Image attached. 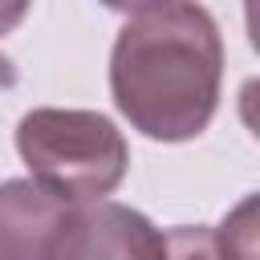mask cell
<instances>
[{"label":"cell","mask_w":260,"mask_h":260,"mask_svg":"<svg viewBox=\"0 0 260 260\" xmlns=\"http://www.w3.org/2000/svg\"><path fill=\"white\" fill-rule=\"evenodd\" d=\"M223 41L199 0H158L134 12L110 53V93L122 118L154 142L203 134L219 110Z\"/></svg>","instance_id":"cell-1"},{"label":"cell","mask_w":260,"mask_h":260,"mask_svg":"<svg viewBox=\"0 0 260 260\" xmlns=\"http://www.w3.org/2000/svg\"><path fill=\"white\" fill-rule=\"evenodd\" d=\"M162 260H219L211 228L183 223V228L162 232Z\"/></svg>","instance_id":"cell-6"},{"label":"cell","mask_w":260,"mask_h":260,"mask_svg":"<svg viewBox=\"0 0 260 260\" xmlns=\"http://www.w3.org/2000/svg\"><path fill=\"white\" fill-rule=\"evenodd\" d=\"M69 203V195L45 187L41 179L0 183V260H49Z\"/></svg>","instance_id":"cell-4"},{"label":"cell","mask_w":260,"mask_h":260,"mask_svg":"<svg viewBox=\"0 0 260 260\" xmlns=\"http://www.w3.org/2000/svg\"><path fill=\"white\" fill-rule=\"evenodd\" d=\"M16 150L32 179L69 199L110 195L130 167L122 130L98 110H28L16 126Z\"/></svg>","instance_id":"cell-2"},{"label":"cell","mask_w":260,"mask_h":260,"mask_svg":"<svg viewBox=\"0 0 260 260\" xmlns=\"http://www.w3.org/2000/svg\"><path fill=\"white\" fill-rule=\"evenodd\" d=\"M49 260H162V232L114 199H73Z\"/></svg>","instance_id":"cell-3"},{"label":"cell","mask_w":260,"mask_h":260,"mask_svg":"<svg viewBox=\"0 0 260 260\" xmlns=\"http://www.w3.org/2000/svg\"><path fill=\"white\" fill-rule=\"evenodd\" d=\"M211 236H215L219 260H256V195L236 203L223 215L219 232H211Z\"/></svg>","instance_id":"cell-5"},{"label":"cell","mask_w":260,"mask_h":260,"mask_svg":"<svg viewBox=\"0 0 260 260\" xmlns=\"http://www.w3.org/2000/svg\"><path fill=\"white\" fill-rule=\"evenodd\" d=\"M0 65H4V61H0Z\"/></svg>","instance_id":"cell-9"},{"label":"cell","mask_w":260,"mask_h":260,"mask_svg":"<svg viewBox=\"0 0 260 260\" xmlns=\"http://www.w3.org/2000/svg\"><path fill=\"white\" fill-rule=\"evenodd\" d=\"M28 4H32V0H0V37H8V32L24 20Z\"/></svg>","instance_id":"cell-7"},{"label":"cell","mask_w":260,"mask_h":260,"mask_svg":"<svg viewBox=\"0 0 260 260\" xmlns=\"http://www.w3.org/2000/svg\"><path fill=\"white\" fill-rule=\"evenodd\" d=\"M106 8H114V12H142V8H150V4H158V0H102Z\"/></svg>","instance_id":"cell-8"}]
</instances>
